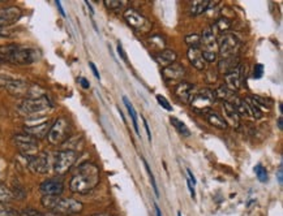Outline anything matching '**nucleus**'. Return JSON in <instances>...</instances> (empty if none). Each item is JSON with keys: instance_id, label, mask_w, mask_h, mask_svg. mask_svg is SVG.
<instances>
[{"instance_id": "1", "label": "nucleus", "mask_w": 283, "mask_h": 216, "mask_svg": "<svg viewBox=\"0 0 283 216\" xmlns=\"http://www.w3.org/2000/svg\"><path fill=\"white\" fill-rule=\"evenodd\" d=\"M99 168L93 163H84L76 169L70 181V189L73 193L86 194L99 184Z\"/></svg>"}, {"instance_id": "2", "label": "nucleus", "mask_w": 283, "mask_h": 216, "mask_svg": "<svg viewBox=\"0 0 283 216\" xmlns=\"http://www.w3.org/2000/svg\"><path fill=\"white\" fill-rule=\"evenodd\" d=\"M39 52L35 48L22 47L19 44H7L0 46V59L4 61H10L19 65H28L37 61Z\"/></svg>"}, {"instance_id": "3", "label": "nucleus", "mask_w": 283, "mask_h": 216, "mask_svg": "<svg viewBox=\"0 0 283 216\" xmlns=\"http://www.w3.org/2000/svg\"><path fill=\"white\" fill-rule=\"evenodd\" d=\"M42 206L48 210L50 212L59 213V215L72 216L76 213H80L84 210V204L80 200H76L73 198H64L60 195L55 197H42Z\"/></svg>"}, {"instance_id": "4", "label": "nucleus", "mask_w": 283, "mask_h": 216, "mask_svg": "<svg viewBox=\"0 0 283 216\" xmlns=\"http://www.w3.org/2000/svg\"><path fill=\"white\" fill-rule=\"evenodd\" d=\"M198 48L201 50L202 56H204L206 63H214V61L217 60L218 43L213 29H206V30H204V33L200 35V46H198Z\"/></svg>"}, {"instance_id": "5", "label": "nucleus", "mask_w": 283, "mask_h": 216, "mask_svg": "<svg viewBox=\"0 0 283 216\" xmlns=\"http://www.w3.org/2000/svg\"><path fill=\"white\" fill-rule=\"evenodd\" d=\"M51 108H52V104H51L50 99L44 95L32 98V99H24L19 104V111L25 116H35V115L46 112Z\"/></svg>"}, {"instance_id": "6", "label": "nucleus", "mask_w": 283, "mask_h": 216, "mask_svg": "<svg viewBox=\"0 0 283 216\" xmlns=\"http://www.w3.org/2000/svg\"><path fill=\"white\" fill-rule=\"evenodd\" d=\"M71 134V124L66 117H59L56 121L51 125L47 134V141L51 145H62L70 139Z\"/></svg>"}, {"instance_id": "7", "label": "nucleus", "mask_w": 283, "mask_h": 216, "mask_svg": "<svg viewBox=\"0 0 283 216\" xmlns=\"http://www.w3.org/2000/svg\"><path fill=\"white\" fill-rule=\"evenodd\" d=\"M79 154L75 150H62L55 155V159L52 162V168L56 175H64L72 168L73 164L76 163Z\"/></svg>"}, {"instance_id": "8", "label": "nucleus", "mask_w": 283, "mask_h": 216, "mask_svg": "<svg viewBox=\"0 0 283 216\" xmlns=\"http://www.w3.org/2000/svg\"><path fill=\"white\" fill-rule=\"evenodd\" d=\"M217 43L218 53L222 56V59L238 56L240 50V42L234 34H223L218 39Z\"/></svg>"}, {"instance_id": "9", "label": "nucleus", "mask_w": 283, "mask_h": 216, "mask_svg": "<svg viewBox=\"0 0 283 216\" xmlns=\"http://www.w3.org/2000/svg\"><path fill=\"white\" fill-rule=\"evenodd\" d=\"M214 102H215L214 91L210 90V89H201L198 93L192 95L189 103H191L193 110L197 111V112L206 113L210 110V107L213 106Z\"/></svg>"}, {"instance_id": "10", "label": "nucleus", "mask_w": 283, "mask_h": 216, "mask_svg": "<svg viewBox=\"0 0 283 216\" xmlns=\"http://www.w3.org/2000/svg\"><path fill=\"white\" fill-rule=\"evenodd\" d=\"M124 20L127 21L131 28H133L136 32L140 33H149L151 29V22L149 21L145 16H142L139 11L133 10V8H128L124 11L123 13Z\"/></svg>"}, {"instance_id": "11", "label": "nucleus", "mask_w": 283, "mask_h": 216, "mask_svg": "<svg viewBox=\"0 0 283 216\" xmlns=\"http://www.w3.org/2000/svg\"><path fill=\"white\" fill-rule=\"evenodd\" d=\"M28 167L32 172L38 173V175H44V173L50 172L52 162H51L48 154H35L33 157H29Z\"/></svg>"}, {"instance_id": "12", "label": "nucleus", "mask_w": 283, "mask_h": 216, "mask_svg": "<svg viewBox=\"0 0 283 216\" xmlns=\"http://www.w3.org/2000/svg\"><path fill=\"white\" fill-rule=\"evenodd\" d=\"M13 142L16 145L19 151L26 157H33L38 151V141L32 135L28 134H17L13 137Z\"/></svg>"}, {"instance_id": "13", "label": "nucleus", "mask_w": 283, "mask_h": 216, "mask_svg": "<svg viewBox=\"0 0 283 216\" xmlns=\"http://www.w3.org/2000/svg\"><path fill=\"white\" fill-rule=\"evenodd\" d=\"M39 190L46 197H55L60 195L64 190V184L58 179H50L39 185Z\"/></svg>"}, {"instance_id": "14", "label": "nucleus", "mask_w": 283, "mask_h": 216, "mask_svg": "<svg viewBox=\"0 0 283 216\" xmlns=\"http://www.w3.org/2000/svg\"><path fill=\"white\" fill-rule=\"evenodd\" d=\"M21 17V10L17 7H8L0 10V28L11 25Z\"/></svg>"}, {"instance_id": "15", "label": "nucleus", "mask_w": 283, "mask_h": 216, "mask_svg": "<svg viewBox=\"0 0 283 216\" xmlns=\"http://www.w3.org/2000/svg\"><path fill=\"white\" fill-rule=\"evenodd\" d=\"M162 75L167 81H182L186 75V69L180 64L174 63L162 69Z\"/></svg>"}, {"instance_id": "16", "label": "nucleus", "mask_w": 283, "mask_h": 216, "mask_svg": "<svg viewBox=\"0 0 283 216\" xmlns=\"http://www.w3.org/2000/svg\"><path fill=\"white\" fill-rule=\"evenodd\" d=\"M51 128V124L48 121L39 122V124H33V125H25L24 130L28 135H32L33 138H43L48 134V130Z\"/></svg>"}, {"instance_id": "17", "label": "nucleus", "mask_w": 283, "mask_h": 216, "mask_svg": "<svg viewBox=\"0 0 283 216\" xmlns=\"http://www.w3.org/2000/svg\"><path fill=\"white\" fill-rule=\"evenodd\" d=\"M223 117L226 124H230L234 128H239L240 125V115L235 110V107L230 102L223 103Z\"/></svg>"}, {"instance_id": "18", "label": "nucleus", "mask_w": 283, "mask_h": 216, "mask_svg": "<svg viewBox=\"0 0 283 216\" xmlns=\"http://www.w3.org/2000/svg\"><path fill=\"white\" fill-rule=\"evenodd\" d=\"M193 90H195V85L183 81L175 88V95L183 103H189L193 95Z\"/></svg>"}, {"instance_id": "19", "label": "nucleus", "mask_w": 283, "mask_h": 216, "mask_svg": "<svg viewBox=\"0 0 283 216\" xmlns=\"http://www.w3.org/2000/svg\"><path fill=\"white\" fill-rule=\"evenodd\" d=\"M240 66V59L239 56L227 57V59H222L218 63V72L222 75H229V73L234 72Z\"/></svg>"}, {"instance_id": "20", "label": "nucleus", "mask_w": 283, "mask_h": 216, "mask_svg": "<svg viewBox=\"0 0 283 216\" xmlns=\"http://www.w3.org/2000/svg\"><path fill=\"white\" fill-rule=\"evenodd\" d=\"M188 60L189 63L192 64L193 66H195L196 69H198V70H204L205 68H206V61H205L204 56H202V52L201 50L198 47H191L188 50Z\"/></svg>"}, {"instance_id": "21", "label": "nucleus", "mask_w": 283, "mask_h": 216, "mask_svg": "<svg viewBox=\"0 0 283 216\" xmlns=\"http://www.w3.org/2000/svg\"><path fill=\"white\" fill-rule=\"evenodd\" d=\"M177 52L173 50H166L164 48L163 51H160V52L155 53L154 55V59L155 61H157L158 64H159L162 68H166V66L171 65V64H174L175 61H177Z\"/></svg>"}, {"instance_id": "22", "label": "nucleus", "mask_w": 283, "mask_h": 216, "mask_svg": "<svg viewBox=\"0 0 283 216\" xmlns=\"http://www.w3.org/2000/svg\"><path fill=\"white\" fill-rule=\"evenodd\" d=\"M224 82H226V86L229 90H231L233 93L238 91L242 86V81H240V72H239V68L234 70V72L229 73V75L224 76Z\"/></svg>"}, {"instance_id": "23", "label": "nucleus", "mask_w": 283, "mask_h": 216, "mask_svg": "<svg viewBox=\"0 0 283 216\" xmlns=\"http://www.w3.org/2000/svg\"><path fill=\"white\" fill-rule=\"evenodd\" d=\"M211 6V2L209 0H195L189 2V15L191 16H200L205 11Z\"/></svg>"}, {"instance_id": "24", "label": "nucleus", "mask_w": 283, "mask_h": 216, "mask_svg": "<svg viewBox=\"0 0 283 216\" xmlns=\"http://www.w3.org/2000/svg\"><path fill=\"white\" fill-rule=\"evenodd\" d=\"M205 119L208 120V122L210 125H213L214 128H219V129H226L227 128V124L226 121L223 120V117L219 116L217 112H206L205 113Z\"/></svg>"}, {"instance_id": "25", "label": "nucleus", "mask_w": 283, "mask_h": 216, "mask_svg": "<svg viewBox=\"0 0 283 216\" xmlns=\"http://www.w3.org/2000/svg\"><path fill=\"white\" fill-rule=\"evenodd\" d=\"M104 6H106L107 10L112 11V12H120L123 11L127 6L126 0H104L103 2Z\"/></svg>"}, {"instance_id": "26", "label": "nucleus", "mask_w": 283, "mask_h": 216, "mask_svg": "<svg viewBox=\"0 0 283 216\" xmlns=\"http://www.w3.org/2000/svg\"><path fill=\"white\" fill-rule=\"evenodd\" d=\"M123 102H124V104H126V107H127V110H128V112H129V115H131V119H132V122H133V128H135V132H136V134L137 135H140V129H139V124H137V113H136V111H135V108H133V106H132V103L129 102L128 99H127L126 97L123 98Z\"/></svg>"}, {"instance_id": "27", "label": "nucleus", "mask_w": 283, "mask_h": 216, "mask_svg": "<svg viewBox=\"0 0 283 216\" xmlns=\"http://www.w3.org/2000/svg\"><path fill=\"white\" fill-rule=\"evenodd\" d=\"M149 43H150L153 50H158L159 52L160 51H163L164 47H166V41H164L163 37H160L159 34H155L151 38H149Z\"/></svg>"}, {"instance_id": "28", "label": "nucleus", "mask_w": 283, "mask_h": 216, "mask_svg": "<svg viewBox=\"0 0 283 216\" xmlns=\"http://www.w3.org/2000/svg\"><path fill=\"white\" fill-rule=\"evenodd\" d=\"M170 122H171V124H173L174 128L177 129L178 132H179L182 135H184V137H189V135H191V132H189V129L187 128L186 124H184V122H183V121H180L179 119H177V117H171Z\"/></svg>"}, {"instance_id": "29", "label": "nucleus", "mask_w": 283, "mask_h": 216, "mask_svg": "<svg viewBox=\"0 0 283 216\" xmlns=\"http://www.w3.org/2000/svg\"><path fill=\"white\" fill-rule=\"evenodd\" d=\"M214 95H215V98H219V99L222 100L230 102V98H233L234 93L231 90H229L224 85H222V86H219V88H217L214 90Z\"/></svg>"}, {"instance_id": "30", "label": "nucleus", "mask_w": 283, "mask_h": 216, "mask_svg": "<svg viewBox=\"0 0 283 216\" xmlns=\"http://www.w3.org/2000/svg\"><path fill=\"white\" fill-rule=\"evenodd\" d=\"M13 198L12 191L10 190V188H7L4 184H0V203H6L10 202Z\"/></svg>"}, {"instance_id": "31", "label": "nucleus", "mask_w": 283, "mask_h": 216, "mask_svg": "<svg viewBox=\"0 0 283 216\" xmlns=\"http://www.w3.org/2000/svg\"><path fill=\"white\" fill-rule=\"evenodd\" d=\"M214 26L217 28L218 32L224 33L231 28V20H229L227 17H222V19H219L215 24H214Z\"/></svg>"}, {"instance_id": "32", "label": "nucleus", "mask_w": 283, "mask_h": 216, "mask_svg": "<svg viewBox=\"0 0 283 216\" xmlns=\"http://www.w3.org/2000/svg\"><path fill=\"white\" fill-rule=\"evenodd\" d=\"M142 162H144V166H145V169H146V172H148L149 177H150V181H151V185H153V189H154V193L157 197H159V191H158V188H157V182H155V179H154V175H153V172H151L150 167H149L148 162L142 158Z\"/></svg>"}, {"instance_id": "33", "label": "nucleus", "mask_w": 283, "mask_h": 216, "mask_svg": "<svg viewBox=\"0 0 283 216\" xmlns=\"http://www.w3.org/2000/svg\"><path fill=\"white\" fill-rule=\"evenodd\" d=\"M255 173H256V176H257V179L260 180L261 182L267 181V172L262 164H257V166L255 167Z\"/></svg>"}, {"instance_id": "34", "label": "nucleus", "mask_w": 283, "mask_h": 216, "mask_svg": "<svg viewBox=\"0 0 283 216\" xmlns=\"http://www.w3.org/2000/svg\"><path fill=\"white\" fill-rule=\"evenodd\" d=\"M186 43L191 47H198L200 46V34H188L186 37Z\"/></svg>"}, {"instance_id": "35", "label": "nucleus", "mask_w": 283, "mask_h": 216, "mask_svg": "<svg viewBox=\"0 0 283 216\" xmlns=\"http://www.w3.org/2000/svg\"><path fill=\"white\" fill-rule=\"evenodd\" d=\"M0 216H17V212L11 207L0 203Z\"/></svg>"}, {"instance_id": "36", "label": "nucleus", "mask_w": 283, "mask_h": 216, "mask_svg": "<svg viewBox=\"0 0 283 216\" xmlns=\"http://www.w3.org/2000/svg\"><path fill=\"white\" fill-rule=\"evenodd\" d=\"M157 102L159 103V106H162L164 108V110H167V111H173V107H171V104H170V102L166 99V98L163 97V95H157Z\"/></svg>"}, {"instance_id": "37", "label": "nucleus", "mask_w": 283, "mask_h": 216, "mask_svg": "<svg viewBox=\"0 0 283 216\" xmlns=\"http://www.w3.org/2000/svg\"><path fill=\"white\" fill-rule=\"evenodd\" d=\"M252 76H253V79L256 80H260L264 76V65L262 64H256L255 68H253V73H252Z\"/></svg>"}, {"instance_id": "38", "label": "nucleus", "mask_w": 283, "mask_h": 216, "mask_svg": "<svg viewBox=\"0 0 283 216\" xmlns=\"http://www.w3.org/2000/svg\"><path fill=\"white\" fill-rule=\"evenodd\" d=\"M13 80L16 79L12 77V76H7V75H3V73H0V86H2V88H7Z\"/></svg>"}, {"instance_id": "39", "label": "nucleus", "mask_w": 283, "mask_h": 216, "mask_svg": "<svg viewBox=\"0 0 283 216\" xmlns=\"http://www.w3.org/2000/svg\"><path fill=\"white\" fill-rule=\"evenodd\" d=\"M22 216H43V213L39 212L37 210H33V208H26L21 212Z\"/></svg>"}, {"instance_id": "40", "label": "nucleus", "mask_w": 283, "mask_h": 216, "mask_svg": "<svg viewBox=\"0 0 283 216\" xmlns=\"http://www.w3.org/2000/svg\"><path fill=\"white\" fill-rule=\"evenodd\" d=\"M118 53L120 55V57L126 61V63H128V57H127V53H126V51L123 50V46H122V43H119L118 44Z\"/></svg>"}, {"instance_id": "41", "label": "nucleus", "mask_w": 283, "mask_h": 216, "mask_svg": "<svg viewBox=\"0 0 283 216\" xmlns=\"http://www.w3.org/2000/svg\"><path fill=\"white\" fill-rule=\"evenodd\" d=\"M89 66H90V69L93 70V73H94V76H95V79H98V80H101V76H99V73H98V70H97V66H95V64L94 63H89Z\"/></svg>"}, {"instance_id": "42", "label": "nucleus", "mask_w": 283, "mask_h": 216, "mask_svg": "<svg viewBox=\"0 0 283 216\" xmlns=\"http://www.w3.org/2000/svg\"><path fill=\"white\" fill-rule=\"evenodd\" d=\"M77 81L80 82V84H81V86L84 89H89L90 88V84H89V81L88 80H85V79H82V77H80L79 80H77Z\"/></svg>"}, {"instance_id": "43", "label": "nucleus", "mask_w": 283, "mask_h": 216, "mask_svg": "<svg viewBox=\"0 0 283 216\" xmlns=\"http://www.w3.org/2000/svg\"><path fill=\"white\" fill-rule=\"evenodd\" d=\"M142 121H144L145 130H146V134H148V139L151 142V133H150V128H149V125H148V121H146L145 119H142Z\"/></svg>"}, {"instance_id": "44", "label": "nucleus", "mask_w": 283, "mask_h": 216, "mask_svg": "<svg viewBox=\"0 0 283 216\" xmlns=\"http://www.w3.org/2000/svg\"><path fill=\"white\" fill-rule=\"evenodd\" d=\"M187 172H188V177H189L188 181H189V184L192 185L193 188H195V185H196V179H195V176H193V173L191 172V171H189V169H188V171H187Z\"/></svg>"}, {"instance_id": "45", "label": "nucleus", "mask_w": 283, "mask_h": 216, "mask_svg": "<svg viewBox=\"0 0 283 216\" xmlns=\"http://www.w3.org/2000/svg\"><path fill=\"white\" fill-rule=\"evenodd\" d=\"M277 179H278V182L282 185V182H283V169H282V167H279V169H278Z\"/></svg>"}, {"instance_id": "46", "label": "nucleus", "mask_w": 283, "mask_h": 216, "mask_svg": "<svg viewBox=\"0 0 283 216\" xmlns=\"http://www.w3.org/2000/svg\"><path fill=\"white\" fill-rule=\"evenodd\" d=\"M56 7H58V8H59L60 13H62V16H66V13H64L63 7H62V3H60V2H56Z\"/></svg>"}, {"instance_id": "47", "label": "nucleus", "mask_w": 283, "mask_h": 216, "mask_svg": "<svg viewBox=\"0 0 283 216\" xmlns=\"http://www.w3.org/2000/svg\"><path fill=\"white\" fill-rule=\"evenodd\" d=\"M154 207H155V213H157V216H162V212H160L159 206H158L157 203H154Z\"/></svg>"}, {"instance_id": "48", "label": "nucleus", "mask_w": 283, "mask_h": 216, "mask_svg": "<svg viewBox=\"0 0 283 216\" xmlns=\"http://www.w3.org/2000/svg\"><path fill=\"white\" fill-rule=\"evenodd\" d=\"M43 216H66V215H59V213H53V212H46V213H43Z\"/></svg>"}, {"instance_id": "49", "label": "nucleus", "mask_w": 283, "mask_h": 216, "mask_svg": "<svg viewBox=\"0 0 283 216\" xmlns=\"http://www.w3.org/2000/svg\"><path fill=\"white\" fill-rule=\"evenodd\" d=\"M278 128H279L280 130H282V128H283V120H282V117H279V119H278Z\"/></svg>"}, {"instance_id": "50", "label": "nucleus", "mask_w": 283, "mask_h": 216, "mask_svg": "<svg viewBox=\"0 0 283 216\" xmlns=\"http://www.w3.org/2000/svg\"><path fill=\"white\" fill-rule=\"evenodd\" d=\"M90 216H112V215H108V213H95V215H90Z\"/></svg>"}, {"instance_id": "51", "label": "nucleus", "mask_w": 283, "mask_h": 216, "mask_svg": "<svg viewBox=\"0 0 283 216\" xmlns=\"http://www.w3.org/2000/svg\"><path fill=\"white\" fill-rule=\"evenodd\" d=\"M178 216H182V213H180V212H178Z\"/></svg>"}]
</instances>
